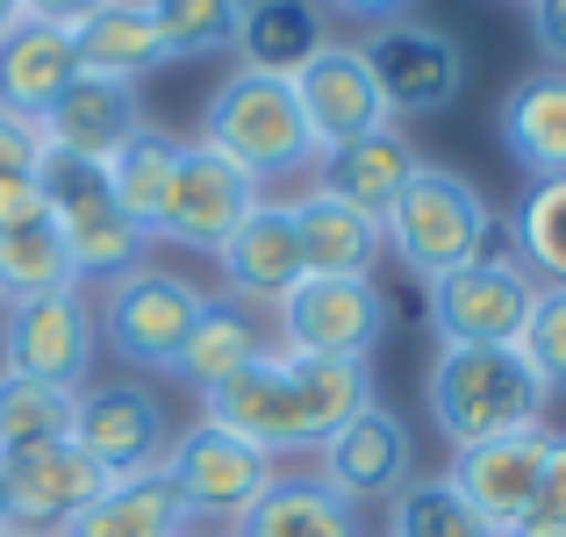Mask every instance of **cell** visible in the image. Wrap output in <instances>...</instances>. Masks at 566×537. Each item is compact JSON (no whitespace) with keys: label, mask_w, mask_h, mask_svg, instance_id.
Returning a JSON list of instances; mask_svg holds the SVG:
<instances>
[{"label":"cell","mask_w":566,"mask_h":537,"mask_svg":"<svg viewBox=\"0 0 566 537\" xmlns=\"http://www.w3.org/2000/svg\"><path fill=\"white\" fill-rule=\"evenodd\" d=\"M380 401L374 366H345V358H308V351H265L259 366H244L237 380L208 387L201 415L222 430H237L244 444H259L265 459L316 452L337 423H352L359 409Z\"/></svg>","instance_id":"6da1fadb"},{"label":"cell","mask_w":566,"mask_h":537,"mask_svg":"<svg viewBox=\"0 0 566 537\" xmlns=\"http://www.w3.org/2000/svg\"><path fill=\"white\" fill-rule=\"evenodd\" d=\"M423 401L430 423L452 452L467 444H495V438H524L545 430V380L531 372V358L516 345H438L423 372Z\"/></svg>","instance_id":"7a4b0ae2"},{"label":"cell","mask_w":566,"mask_h":537,"mask_svg":"<svg viewBox=\"0 0 566 537\" xmlns=\"http://www.w3.org/2000/svg\"><path fill=\"white\" fill-rule=\"evenodd\" d=\"M193 137L208 151L237 158L265 193H280L287 179H316V137L302 123V101H294V80H273V72H244L230 65L222 86L201 101V129Z\"/></svg>","instance_id":"3957f363"},{"label":"cell","mask_w":566,"mask_h":537,"mask_svg":"<svg viewBox=\"0 0 566 537\" xmlns=\"http://www.w3.org/2000/svg\"><path fill=\"white\" fill-rule=\"evenodd\" d=\"M380 236H387V251H395V265L409 280H444V273H459V265H473L481 251H495L502 236V215H495V201H488L481 187H473L467 172H452V166H423L401 187V201L380 215Z\"/></svg>","instance_id":"277c9868"},{"label":"cell","mask_w":566,"mask_h":537,"mask_svg":"<svg viewBox=\"0 0 566 537\" xmlns=\"http://www.w3.org/2000/svg\"><path fill=\"white\" fill-rule=\"evenodd\" d=\"M36 187H43V222L57 230V244H65V259H72V273H80L86 294L94 287L108 294L123 273H137V265L151 259V236L123 215V201H115V187H108V166L43 151Z\"/></svg>","instance_id":"5b68a950"},{"label":"cell","mask_w":566,"mask_h":537,"mask_svg":"<svg viewBox=\"0 0 566 537\" xmlns=\"http://www.w3.org/2000/svg\"><path fill=\"white\" fill-rule=\"evenodd\" d=\"M395 330V302L366 273H302V287L273 308V345L308 358H345L374 366V351Z\"/></svg>","instance_id":"8992f818"},{"label":"cell","mask_w":566,"mask_h":537,"mask_svg":"<svg viewBox=\"0 0 566 537\" xmlns=\"http://www.w3.org/2000/svg\"><path fill=\"white\" fill-rule=\"evenodd\" d=\"M201 308H208V287H193L187 273H166V265L144 259L137 273H123L101 294V345H108V358H123L129 372L172 380Z\"/></svg>","instance_id":"52a82bcc"},{"label":"cell","mask_w":566,"mask_h":537,"mask_svg":"<svg viewBox=\"0 0 566 537\" xmlns=\"http://www.w3.org/2000/svg\"><path fill=\"white\" fill-rule=\"evenodd\" d=\"M94 358H101V302L86 287H57L0 308V372H14V380L80 394V387H94Z\"/></svg>","instance_id":"ba28073f"},{"label":"cell","mask_w":566,"mask_h":537,"mask_svg":"<svg viewBox=\"0 0 566 537\" xmlns=\"http://www.w3.org/2000/svg\"><path fill=\"white\" fill-rule=\"evenodd\" d=\"M273 473L280 466L259 452V444H244L237 430L208 423V415H193L187 430H172L166 481H172V495L187 502L193 530H230L237 516L273 487Z\"/></svg>","instance_id":"9c48e42d"},{"label":"cell","mask_w":566,"mask_h":537,"mask_svg":"<svg viewBox=\"0 0 566 537\" xmlns=\"http://www.w3.org/2000/svg\"><path fill=\"white\" fill-rule=\"evenodd\" d=\"M502 230H510V222H502ZM531 302H538V280L524 273L510 236H502L495 251H481L473 265H459V273H444V280L423 287L438 345H516Z\"/></svg>","instance_id":"30bf717a"},{"label":"cell","mask_w":566,"mask_h":537,"mask_svg":"<svg viewBox=\"0 0 566 537\" xmlns=\"http://www.w3.org/2000/svg\"><path fill=\"white\" fill-rule=\"evenodd\" d=\"M259 201H265V187L237 166V158H222V151H208L201 137H187L180 166H172V187H166V201H158V215H151V244L208 251V259H216Z\"/></svg>","instance_id":"8fae6325"},{"label":"cell","mask_w":566,"mask_h":537,"mask_svg":"<svg viewBox=\"0 0 566 537\" xmlns=\"http://www.w3.org/2000/svg\"><path fill=\"white\" fill-rule=\"evenodd\" d=\"M366 65H374V86L387 101V115L395 123H416V115H438L459 101V86H467V57H459V43L444 36V29L430 22H387V29H366Z\"/></svg>","instance_id":"7c38bea8"},{"label":"cell","mask_w":566,"mask_h":537,"mask_svg":"<svg viewBox=\"0 0 566 537\" xmlns=\"http://www.w3.org/2000/svg\"><path fill=\"white\" fill-rule=\"evenodd\" d=\"M72 452H86L108 481H129V473L166 466L172 452V423L166 401L151 387H80L72 394Z\"/></svg>","instance_id":"4fadbf2b"},{"label":"cell","mask_w":566,"mask_h":537,"mask_svg":"<svg viewBox=\"0 0 566 537\" xmlns=\"http://www.w3.org/2000/svg\"><path fill=\"white\" fill-rule=\"evenodd\" d=\"M294 101H302V123H308V137H316V158H331V151H345V144H359V137H374V129L395 123L359 43H323V51L294 72Z\"/></svg>","instance_id":"5bb4252c"},{"label":"cell","mask_w":566,"mask_h":537,"mask_svg":"<svg viewBox=\"0 0 566 537\" xmlns=\"http://www.w3.org/2000/svg\"><path fill=\"white\" fill-rule=\"evenodd\" d=\"M316 481L337 487V495L359 509V502H395L401 487L416 481V438L395 409H359L352 423H337L331 438L316 444Z\"/></svg>","instance_id":"9a60e30c"},{"label":"cell","mask_w":566,"mask_h":537,"mask_svg":"<svg viewBox=\"0 0 566 537\" xmlns=\"http://www.w3.org/2000/svg\"><path fill=\"white\" fill-rule=\"evenodd\" d=\"M216 273H222V302L251 308V316H259V308L273 316V308L302 287L308 265H302V244H294L287 193H265V201L237 222V236L216 251Z\"/></svg>","instance_id":"2e32d148"},{"label":"cell","mask_w":566,"mask_h":537,"mask_svg":"<svg viewBox=\"0 0 566 537\" xmlns=\"http://www.w3.org/2000/svg\"><path fill=\"white\" fill-rule=\"evenodd\" d=\"M545 438L553 430H524V438H495V444H467L452 452V487L473 502L495 537H510L516 524H531V495H538V473H545Z\"/></svg>","instance_id":"e0dca14e"},{"label":"cell","mask_w":566,"mask_h":537,"mask_svg":"<svg viewBox=\"0 0 566 537\" xmlns=\"http://www.w3.org/2000/svg\"><path fill=\"white\" fill-rule=\"evenodd\" d=\"M144 123H151V115H144V86L80 72V80L51 101V115H43V151H65V158H94V166H108V158L123 151Z\"/></svg>","instance_id":"ac0fdd59"},{"label":"cell","mask_w":566,"mask_h":537,"mask_svg":"<svg viewBox=\"0 0 566 537\" xmlns=\"http://www.w3.org/2000/svg\"><path fill=\"white\" fill-rule=\"evenodd\" d=\"M0 481H8L14 530L57 537L101 487H108V473H101L86 452H72V444H51V452H29V459H0Z\"/></svg>","instance_id":"d6986e66"},{"label":"cell","mask_w":566,"mask_h":537,"mask_svg":"<svg viewBox=\"0 0 566 537\" xmlns=\"http://www.w3.org/2000/svg\"><path fill=\"white\" fill-rule=\"evenodd\" d=\"M495 137L524 179H566V65H531L495 108Z\"/></svg>","instance_id":"ffe728a7"},{"label":"cell","mask_w":566,"mask_h":537,"mask_svg":"<svg viewBox=\"0 0 566 537\" xmlns=\"http://www.w3.org/2000/svg\"><path fill=\"white\" fill-rule=\"evenodd\" d=\"M287 215H294V244H302L308 273H366L387 259V236L374 215H359L352 201H337L323 179H308L302 193H287Z\"/></svg>","instance_id":"44dd1931"},{"label":"cell","mask_w":566,"mask_h":537,"mask_svg":"<svg viewBox=\"0 0 566 537\" xmlns=\"http://www.w3.org/2000/svg\"><path fill=\"white\" fill-rule=\"evenodd\" d=\"M430 158L409 144V129L401 123H387L374 129V137H359V144H345V151H331V158H316V179L337 193V201H352L359 215H387V208L401 201V187H409L416 172H423Z\"/></svg>","instance_id":"7402d4cb"},{"label":"cell","mask_w":566,"mask_h":537,"mask_svg":"<svg viewBox=\"0 0 566 537\" xmlns=\"http://www.w3.org/2000/svg\"><path fill=\"white\" fill-rule=\"evenodd\" d=\"M323 43H331V14H323L316 0H244L230 51H237V65H244V72L294 80Z\"/></svg>","instance_id":"603a6c76"},{"label":"cell","mask_w":566,"mask_h":537,"mask_svg":"<svg viewBox=\"0 0 566 537\" xmlns=\"http://www.w3.org/2000/svg\"><path fill=\"white\" fill-rule=\"evenodd\" d=\"M57 537H193V516L172 495L166 466H151V473H129V481H108Z\"/></svg>","instance_id":"cb8c5ba5"},{"label":"cell","mask_w":566,"mask_h":537,"mask_svg":"<svg viewBox=\"0 0 566 537\" xmlns=\"http://www.w3.org/2000/svg\"><path fill=\"white\" fill-rule=\"evenodd\" d=\"M222 537H359V509L316 473H273V487Z\"/></svg>","instance_id":"d4e9b609"},{"label":"cell","mask_w":566,"mask_h":537,"mask_svg":"<svg viewBox=\"0 0 566 537\" xmlns=\"http://www.w3.org/2000/svg\"><path fill=\"white\" fill-rule=\"evenodd\" d=\"M265 351H273V323H259L251 308L222 302V294H208V308H201V323H193V337H187L180 366H172V380L193 387V394H208V387L237 380L244 366H259Z\"/></svg>","instance_id":"484cf974"},{"label":"cell","mask_w":566,"mask_h":537,"mask_svg":"<svg viewBox=\"0 0 566 537\" xmlns=\"http://www.w3.org/2000/svg\"><path fill=\"white\" fill-rule=\"evenodd\" d=\"M80 80V51H72V29H43V22H22L8 43H0V108L43 123L51 101Z\"/></svg>","instance_id":"4316f807"},{"label":"cell","mask_w":566,"mask_h":537,"mask_svg":"<svg viewBox=\"0 0 566 537\" xmlns=\"http://www.w3.org/2000/svg\"><path fill=\"white\" fill-rule=\"evenodd\" d=\"M72 51H80V72H101V80H123V86H144L166 65V43H158L144 0H108V8H94L72 29Z\"/></svg>","instance_id":"83f0119b"},{"label":"cell","mask_w":566,"mask_h":537,"mask_svg":"<svg viewBox=\"0 0 566 537\" xmlns=\"http://www.w3.org/2000/svg\"><path fill=\"white\" fill-rule=\"evenodd\" d=\"M180 151H187V137H172L166 123H144L137 137H129L123 151L108 158V187H115L123 215L137 222L144 236H151V215H158V201H166V187H172V166H180Z\"/></svg>","instance_id":"f1b7e54d"},{"label":"cell","mask_w":566,"mask_h":537,"mask_svg":"<svg viewBox=\"0 0 566 537\" xmlns=\"http://www.w3.org/2000/svg\"><path fill=\"white\" fill-rule=\"evenodd\" d=\"M510 251L538 287H566V179H531L510 208Z\"/></svg>","instance_id":"f546056e"},{"label":"cell","mask_w":566,"mask_h":537,"mask_svg":"<svg viewBox=\"0 0 566 537\" xmlns=\"http://www.w3.org/2000/svg\"><path fill=\"white\" fill-rule=\"evenodd\" d=\"M72 438V394L0 372V459H29Z\"/></svg>","instance_id":"4dcf8cb0"},{"label":"cell","mask_w":566,"mask_h":537,"mask_svg":"<svg viewBox=\"0 0 566 537\" xmlns=\"http://www.w3.org/2000/svg\"><path fill=\"white\" fill-rule=\"evenodd\" d=\"M144 14L166 43V65H193V57H222L237 43L244 0H144Z\"/></svg>","instance_id":"1f68e13d"},{"label":"cell","mask_w":566,"mask_h":537,"mask_svg":"<svg viewBox=\"0 0 566 537\" xmlns=\"http://www.w3.org/2000/svg\"><path fill=\"white\" fill-rule=\"evenodd\" d=\"M80 287L65 244H57L51 222H22V230H0V308L8 302H36V294Z\"/></svg>","instance_id":"d6a6232c"},{"label":"cell","mask_w":566,"mask_h":537,"mask_svg":"<svg viewBox=\"0 0 566 537\" xmlns=\"http://www.w3.org/2000/svg\"><path fill=\"white\" fill-rule=\"evenodd\" d=\"M387 537H495V530L473 516V502L452 487V473H416L395 495Z\"/></svg>","instance_id":"836d02e7"},{"label":"cell","mask_w":566,"mask_h":537,"mask_svg":"<svg viewBox=\"0 0 566 537\" xmlns=\"http://www.w3.org/2000/svg\"><path fill=\"white\" fill-rule=\"evenodd\" d=\"M516 351L531 358V372L545 380V394H566V287H538Z\"/></svg>","instance_id":"e575fe53"},{"label":"cell","mask_w":566,"mask_h":537,"mask_svg":"<svg viewBox=\"0 0 566 537\" xmlns=\"http://www.w3.org/2000/svg\"><path fill=\"white\" fill-rule=\"evenodd\" d=\"M531 524L566 530V438L559 430L545 438V473H538V495H531Z\"/></svg>","instance_id":"d590c367"},{"label":"cell","mask_w":566,"mask_h":537,"mask_svg":"<svg viewBox=\"0 0 566 537\" xmlns=\"http://www.w3.org/2000/svg\"><path fill=\"white\" fill-rule=\"evenodd\" d=\"M36 166H43V123L0 108V179L8 172H36Z\"/></svg>","instance_id":"8d00e7d4"},{"label":"cell","mask_w":566,"mask_h":537,"mask_svg":"<svg viewBox=\"0 0 566 537\" xmlns=\"http://www.w3.org/2000/svg\"><path fill=\"white\" fill-rule=\"evenodd\" d=\"M22 222H43L36 172H8V179H0V230H22Z\"/></svg>","instance_id":"74e56055"},{"label":"cell","mask_w":566,"mask_h":537,"mask_svg":"<svg viewBox=\"0 0 566 537\" xmlns=\"http://www.w3.org/2000/svg\"><path fill=\"white\" fill-rule=\"evenodd\" d=\"M531 43L545 51V65H566V0H524Z\"/></svg>","instance_id":"f35d334b"},{"label":"cell","mask_w":566,"mask_h":537,"mask_svg":"<svg viewBox=\"0 0 566 537\" xmlns=\"http://www.w3.org/2000/svg\"><path fill=\"white\" fill-rule=\"evenodd\" d=\"M323 14H337V22H359V29H387V22H409L416 0H316Z\"/></svg>","instance_id":"ab89813d"},{"label":"cell","mask_w":566,"mask_h":537,"mask_svg":"<svg viewBox=\"0 0 566 537\" xmlns=\"http://www.w3.org/2000/svg\"><path fill=\"white\" fill-rule=\"evenodd\" d=\"M94 8H108V0H22V14L43 22V29H80Z\"/></svg>","instance_id":"60d3db41"},{"label":"cell","mask_w":566,"mask_h":537,"mask_svg":"<svg viewBox=\"0 0 566 537\" xmlns=\"http://www.w3.org/2000/svg\"><path fill=\"white\" fill-rule=\"evenodd\" d=\"M22 22H29V14H22V0H0V43H8Z\"/></svg>","instance_id":"b9f144b4"},{"label":"cell","mask_w":566,"mask_h":537,"mask_svg":"<svg viewBox=\"0 0 566 537\" xmlns=\"http://www.w3.org/2000/svg\"><path fill=\"white\" fill-rule=\"evenodd\" d=\"M510 537H566V530H553V524H516Z\"/></svg>","instance_id":"7bdbcfd3"},{"label":"cell","mask_w":566,"mask_h":537,"mask_svg":"<svg viewBox=\"0 0 566 537\" xmlns=\"http://www.w3.org/2000/svg\"><path fill=\"white\" fill-rule=\"evenodd\" d=\"M0 530H14V516H8V481H0Z\"/></svg>","instance_id":"ee69618b"},{"label":"cell","mask_w":566,"mask_h":537,"mask_svg":"<svg viewBox=\"0 0 566 537\" xmlns=\"http://www.w3.org/2000/svg\"><path fill=\"white\" fill-rule=\"evenodd\" d=\"M0 537H43V530H0Z\"/></svg>","instance_id":"f6af8a7d"},{"label":"cell","mask_w":566,"mask_h":537,"mask_svg":"<svg viewBox=\"0 0 566 537\" xmlns=\"http://www.w3.org/2000/svg\"><path fill=\"white\" fill-rule=\"evenodd\" d=\"M193 537H201V530H193Z\"/></svg>","instance_id":"bcb514c9"}]
</instances>
